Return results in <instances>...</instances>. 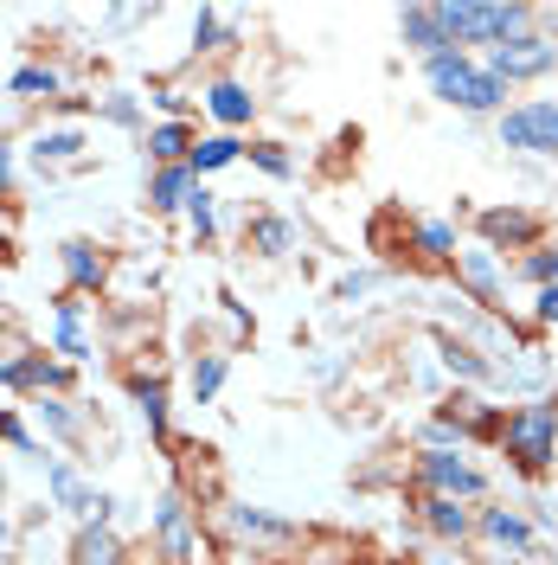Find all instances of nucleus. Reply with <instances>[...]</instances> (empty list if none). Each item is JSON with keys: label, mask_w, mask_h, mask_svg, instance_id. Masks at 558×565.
Returning <instances> with one entry per match:
<instances>
[{"label": "nucleus", "mask_w": 558, "mask_h": 565, "mask_svg": "<svg viewBox=\"0 0 558 565\" xmlns=\"http://www.w3.org/2000/svg\"><path fill=\"white\" fill-rule=\"evenodd\" d=\"M45 373H52V348L45 353H13V360H0V392H45Z\"/></svg>", "instance_id": "nucleus-25"}, {"label": "nucleus", "mask_w": 558, "mask_h": 565, "mask_svg": "<svg viewBox=\"0 0 558 565\" xmlns=\"http://www.w3.org/2000/svg\"><path fill=\"white\" fill-rule=\"evenodd\" d=\"M33 418L58 437V444H77L84 437V412L71 405V398H52V392H39V405H33Z\"/></svg>", "instance_id": "nucleus-27"}, {"label": "nucleus", "mask_w": 558, "mask_h": 565, "mask_svg": "<svg viewBox=\"0 0 558 565\" xmlns=\"http://www.w3.org/2000/svg\"><path fill=\"white\" fill-rule=\"evenodd\" d=\"M193 168H154L148 174V206L154 212H186V200H193Z\"/></svg>", "instance_id": "nucleus-23"}, {"label": "nucleus", "mask_w": 558, "mask_h": 565, "mask_svg": "<svg viewBox=\"0 0 558 565\" xmlns=\"http://www.w3.org/2000/svg\"><path fill=\"white\" fill-rule=\"evenodd\" d=\"M7 90L26 97V104H65V71L58 65H20L7 77Z\"/></svg>", "instance_id": "nucleus-18"}, {"label": "nucleus", "mask_w": 558, "mask_h": 565, "mask_svg": "<svg viewBox=\"0 0 558 565\" xmlns=\"http://www.w3.org/2000/svg\"><path fill=\"white\" fill-rule=\"evenodd\" d=\"M225 392V353H193V405H212Z\"/></svg>", "instance_id": "nucleus-31"}, {"label": "nucleus", "mask_w": 558, "mask_h": 565, "mask_svg": "<svg viewBox=\"0 0 558 565\" xmlns=\"http://www.w3.org/2000/svg\"><path fill=\"white\" fill-rule=\"evenodd\" d=\"M148 540H154V553H161L168 565H200V521H193V508H186L180 489H168L161 501H154Z\"/></svg>", "instance_id": "nucleus-4"}, {"label": "nucleus", "mask_w": 558, "mask_h": 565, "mask_svg": "<svg viewBox=\"0 0 558 565\" xmlns=\"http://www.w3.org/2000/svg\"><path fill=\"white\" fill-rule=\"evenodd\" d=\"M200 97H206V109L218 116V122H225V129H245L250 116H257V97H250L238 77H212Z\"/></svg>", "instance_id": "nucleus-16"}, {"label": "nucleus", "mask_w": 558, "mask_h": 565, "mask_svg": "<svg viewBox=\"0 0 558 565\" xmlns=\"http://www.w3.org/2000/svg\"><path fill=\"white\" fill-rule=\"evenodd\" d=\"M455 277H462V289H469L475 302H494V296H501V257H494L489 245L462 250V257H455Z\"/></svg>", "instance_id": "nucleus-17"}, {"label": "nucleus", "mask_w": 558, "mask_h": 565, "mask_svg": "<svg viewBox=\"0 0 558 565\" xmlns=\"http://www.w3.org/2000/svg\"><path fill=\"white\" fill-rule=\"evenodd\" d=\"M552 65H558V39L552 33H533V26L489 52V71L501 77V84H533V77H546Z\"/></svg>", "instance_id": "nucleus-7"}, {"label": "nucleus", "mask_w": 558, "mask_h": 565, "mask_svg": "<svg viewBox=\"0 0 558 565\" xmlns=\"http://www.w3.org/2000/svg\"><path fill=\"white\" fill-rule=\"evenodd\" d=\"M423 527L437 533V540H469L475 533V514H469V501H443V494H423Z\"/></svg>", "instance_id": "nucleus-21"}, {"label": "nucleus", "mask_w": 558, "mask_h": 565, "mask_svg": "<svg viewBox=\"0 0 558 565\" xmlns=\"http://www.w3.org/2000/svg\"><path fill=\"white\" fill-rule=\"evenodd\" d=\"M423 77H430V90H437L443 104L469 109V116H501V104H507V84H501L489 65H475L469 52H443V58H430Z\"/></svg>", "instance_id": "nucleus-3"}, {"label": "nucleus", "mask_w": 558, "mask_h": 565, "mask_svg": "<svg viewBox=\"0 0 558 565\" xmlns=\"http://www.w3.org/2000/svg\"><path fill=\"white\" fill-rule=\"evenodd\" d=\"M65 565H129V540L116 527H77Z\"/></svg>", "instance_id": "nucleus-13"}, {"label": "nucleus", "mask_w": 558, "mask_h": 565, "mask_svg": "<svg viewBox=\"0 0 558 565\" xmlns=\"http://www.w3.org/2000/svg\"><path fill=\"white\" fill-rule=\"evenodd\" d=\"M245 245L257 250V257H289V250H296V225H289V218H277V212H250Z\"/></svg>", "instance_id": "nucleus-22"}, {"label": "nucleus", "mask_w": 558, "mask_h": 565, "mask_svg": "<svg viewBox=\"0 0 558 565\" xmlns=\"http://www.w3.org/2000/svg\"><path fill=\"white\" fill-rule=\"evenodd\" d=\"M521 277H533L539 289H552V282H558V250H526V257H521Z\"/></svg>", "instance_id": "nucleus-35"}, {"label": "nucleus", "mask_w": 558, "mask_h": 565, "mask_svg": "<svg viewBox=\"0 0 558 565\" xmlns=\"http://www.w3.org/2000/svg\"><path fill=\"white\" fill-rule=\"evenodd\" d=\"M475 527L489 533L494 546H507V553H533V521L514 514V508H482V514H475Z\"/></svg>", "instance_id": "nucleus-20"}, {"label": "nucleus", "mask_w": 558, "mask_h": 565, "mask_svg": "<svg viewBox=\"0 0 558 565\" xmlns=\"http://www.w3.org/2000/svg\"><path fill=\"white\" fill-rule=\"evenodd\" d=\"M186 232H193V245L218 238V200H212L206 186H193V200H186Z\"/></svg>", "instance_id": "nucleus-30"}, {"label": "nucleus", "mask_w": 558, "mask_h": 565, "mask_svg": "<svg viewBox=\"0 0 558 565\" xmlns=\"http://www.w3.org/2000/svg\"><path fill=\"white\" fill-rule=\"evenodd\" d=\"M475 225H482L489 250H494V245H507V250H539V232H546V225H539V212H526V206H489Z\"/></svg>", "instance_id": "nucleus-10"}, {"label": "nucleus", "mask_w": 558, "mask_h": 565, "mask_svg": "<svg viewBox=\"0 0 558 565\" xmlns=\"http://www.w3.org/2000/svg\"><path fill=\"white\" fill-rule=\"evenodd\" d=\"M398 33H405L411 52H423V65L443 58V52H455L450 33H443V20H437V7H405V13H398Z\"/></svg>", "instance_id": "nucleus-14"}, {"label": "nucleus", "mask_w": 558, "mask_h": 565, "mask_svg": "<svg viewBox=\"0 0 558 565\" xmlns=\"http://www.w3.org/2000/svg\"><path fill=\"white\" fill-rule=\"evenodd\" d=\"M20 424H26V418H20L13 405H0V444H13V437H20Z\"/></svg>", "instance_id": "nucleus-38"}, {"label": "nucleus", "mask_w": 558, "mask_h": 565, "mask_svg": "<svg viewBox=\"0 0 558 565\" xmlns=\"http://www.w3.org/2000/svg\"><path fill=\"white\" fill-rule=\"evenodd\" d=\"M437 20L462 52V45H507L514 33L533 26V7H521V0H437Z\"/></svg>", "instance_id": "nucleus-1"}, {"label": "nucleus", "mask_w": 558, "mask_h": 565, "mask_svg": "<svg viewBox=\"0 0 558 565\" xmlns=\"http://www.w3.org/2000/svg\"><path fill=\"white\" fill-rule=\"evenodd\" d=\"M501 148H521V154H558V104L552 97H526V104L501 109Z\"/></svg>", "instance_id": "nucleus-6"}, {"label": "nucleus", "mask_w": 558, "mask_h": 565, "mask_svg": "<svg viewBox=\"0 0 558 565\" xmlns=\"http://www.w3.org/2000/svg\"><path fill=\"white\" fill-rule=\"evenodd\" d=\"M58 270H65L71 296H97L109 282V250L97 245V238H65V245H58Z\"/></svg>", "instance_id": "nucleus-8"}, {"label": "nucleus", "mask_w": 558, "mask_h": 565, "mask_svg": "<svg viewBox=\"0 0 558 565\" xmlns=\"http://www.w3.org/2000/svg\"><path fill=\"white\" fill-rule=\"evenodd\" d=\"M141 148H148L154 168H186V154L200 148V136H193V122H154V129L141 136Z\"/></svg>", "instance_id": "nucleus-15"}, {"label": "nucleus", "mask_w": 558, "mask_h": 565, "mask_svg": "<svg viewBox=\"0 0 558 565\" xmlns=\"http://www.w3.org/2000/svg\"><path fill=\"white\" fill-rule=\"evenodd\" d=\"M533 316L546 321V328H558V282H552V289H539V302H533Z\"/></svg>", "instance_id": "nucleus-37"}, {"label": "nucleus", "mask_w": 558, "mask_h": 565, "mask_svg": "<svg viewBox=\"0 0 558 565\" xmlns=\"http://www.w3.org/2000/svg\"><path fill=\"white\" fill-rule=\"evenodd\" d=\"M418 489L443 494V501H482V494H489V476L462 457V450H423L418 457Z\"/></svg>", "instance_id": "nucleus-5"}, {"label": "nucleus", "mask_w": 558, "mask_h": 565, "mask_svg": "<svg viewBox=\"0 0 558 565\" xmlns=\"http://www.w3.org/2000/svg\"><path fill=\"white\" fill-rule=\"evenodd\" d=\"M411 250H418L423 264H455V257H462L455 225H443V218H418V225H411Z\"/></svg>", "instance_id": "nucleus-26"}, {"label": "nucleus", "mask_w": 558, "mask_h": 565, "mask_svg": "<svg viewBox=\"0 0 558 565\" xmlns=\"http://www.w3.org/2000/svg\"><path fill=\"white\" fill-rule=\"evenodd\" d=\"M501 457L514 462L521 476H539V469H552L558 462V405L552 398H526L514 405L507 418H501Z\"/></svg>", "instance_id": "nucleus-2"}, {"label": "nucleus", "mask_w": 558, "mask_h": 565, "mask_svg": "<svg viewBox=\"0 0 558 565\" xmlns=\"http://www.w3.org/2000/svg\"><path fill=\"white\" fill-rule=\"evenodd\" d=\"M225 521L245 533V540H296V521H282V514H264V508H225Z\"/></svg>", "instance_id": "nucleus-28"}, {"label": "nucleus", "mask_w": 558, "mask_h": 565, "mask_svg": "<svg viewBox=\"0 0 558 565\" xmlns=\"http://www.w3.org/2000/svg\"><path fill=\"white\" fill-rule=\"evenodd\" d=\"M245 154H250V161H257V168H264L270 180H289V174H296V161L282 154V141H250Z\"/></svg>", "instance_id": "nucleus-34"}, {"label": "nucleus", "mask_w": 558, "mask_h": 565, "mask_svg": "<svg viewBox=\"0 0 558 565\" xmlns=\"http://www.w3.org/2000/svg\"><path fill=\"white\" fill-rule=\"evenodd\" d=\"M13 180H20V148H13V136H0V200L13 193Z\"/></svg>", "instance_id": "nucleus-36"}, {"label": "nucleus", "mask_w": 558, "mask_h": 565, "mask_svg": "<svg viewBox=\"0 0 558 565\" xmlns=\"http://www.w3.org/2000/svg\"><path fill=\"white\" fill-rule=\"evenodd\" d=\"M52 353L77 366V360H90V334H84V296H58V309H52Z\"/></svg>", "instance_id": "nucleus-12"}, {"label": "nucleus", "mask_w": 558, "mask_h": 565, "mask_svg": "<svg viewBox=\"0 0 558 565\" xmlns=\"http://www.w3.org/2000/svg\"><path fill=\"white\" fill-rule=\"evenodd\" d=\"M232 161H245V141H238V136H206L193 154H186L193 180H200V174H218V168H232Z\"/></svg>", "instance_id": "nucleus-29"}, {"label": "nucleus", "mask_w": 558, "mask_h": 565, "mask_svg": "<svg viewBox=\"0 0 558 565\" xmlns=\"http://www.w3.org/2000/svg\"><path fill=\"white\" fill-rule=\"evenodd\" d=\"M437 348H443V366H450V373H462V380H475V386L501 380V366H494V360H482V353H475V341H462V334H437Z\"/></svg>", "instance_id": "nucleus-24"}, {"label": "nucleus", "mask_w": 558, "mask_h": 565, "mask_svg": "<svg viewBox=\"0 0 558 565\" xmlns=\"http://www.w3.org/2000/svg\"><path fill=\"white\" fill-rule=\"evenodd\" d=\"M26 154H33V168H77L84 161V129H39Z\"/></svg>", "instance_id": "nucleus-19"}, {"label": "nucleus", "mask_w": 558, "mask_h": 565, "mask_svg": "<svg viewBox=\"0 0 558 565\" xmlns=\"http://www.w3.org/2000/svg\"><path fill=\"white\" fill-rule=\"evenodd\" d=\"M13 540V514H7V476H0V546Z\"/></svg>", "instance_id": "nucleus-39"}, {"label": "nucleus", "mask_w": 558, "mask_h": 565, "mask_svg": "<svg viewBox=\"0 0 558 565\" xmlns=\"http://www.w3.org/2000/svg\"><path fill=\"white\" fill-rule=\"evenodd\" d=\"M129 398H136V412H141V424H148V437L168 450L174 444V418H168V380L161 373H129Z\"/></svg>", "instance_id": "nucleus-11"}, {"label": "nucleus", "mask_w": 558, "mask_h": 565, "mask_svg": "<svg viewBox=\"0 0 558 565\" xmlns=\"http://www.w3.org/2000/svg\"><path fill=\"white\" fill-rule=\"evenodd\" d=\"M225 33H232V20H225L218 7H200V20H193V52H218Z\"/></svg>", "instance_id": "nucleus-33"}, {"label": "nucleus", "mask_w": 558, "mask_h": 565, "mask_svg": "<svg viewBox=\"0 0 558 565\" xmlns=\"http://www.w3.org/2000/svg\"><path fill=\"white\" fill-rule=\"evenodd\" d=\"M45 494H52V508L58 514H71L77 527H90V508H97V489L77 476V462L65 457H45Z\"/></svg>", "instance_id": "nucleus-9"}, {"label": "nucleus", "mask_w": 558, "mask_h": 565, "mask_svg": "<svg viewBox=\"0 0 558 565\" xmlns=\"http://www.w3.org/2000/svg\"><path fill=\"white\" fill-rule=\"evenodd\" d=\"M97 116L116 122V129H141V97L136 90H109V97H97Z\"/></svg>", "instance_id": "nucleus-32"}]
</instances>
